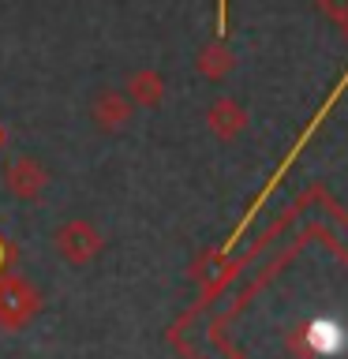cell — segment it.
<instances>
[{
  "label": "cell",
  "instance_id": "6",
  "mask_svg": "<svg viewBox=\"0 0 348 359\" xmlns=\"http://www.w3.org/2000/svg\"><path fill=\"white\" fill-rule=\"evenodd\" d=\"M11 258H15V247H11L4 236H0V277H4L8 269H11Z\"/></svg>",
  "mask_w": 348,
  "mask_h": 359
},
{
  "label": "cell",
  "instance_id": "2",
  "mask_svg": "<svg viewBox=\"0 0 348 359\" xmlns=\"http://www.w3.org/2000/svg\"><path fill=\"white\" fill-rule=\"evenodd\" d=\"M56 251H60V258H67L72 266H86L90 258H94L101 251V236L90 229L86 221H67L56 229Z\"/></svg>",
  "mask_w": 348,
  "mask_h": 359
},
{
  "label": "cell",
  "instance_id": "5",
  "mask_svg": "<svg viewBox=\"0 0 348 359\" xmlns=\"http://www.w3.org/2000/svg\"><path fill=\"white\" fill-rule=\"evenodd\" d=\"M131 90H135V97L154 101V97H157V79H150V75H139V79L131 83Z\"/></svg>",
  "mask_w": 348,
  "mask_h": 359
},
{
  "label": "cell",
  "instance_id": "3",
  "mask_svg": "<svg viewBox=\"0 0 348 359\" xmlns=\"http://www.w3.org/2000/svg\"><path fill=\"white\" fill-rule=\"evenodd\" d=\"M8 191L15 198H38L41 191H45V184H49V176H45V168L34 161V157H15V161L8 165Z\"/></svg>",
  "mask_w": 348,
  "mask_h": 359
},
{
  "label": "cell",
  "instance_id": "7",
  "mask_svg": "<svg viewBox=\"0 0 348 359\" xmlns=\"http://www.w3.org/2000/svg\"><path fill=\"white\" fill-rule=\"evenodd\" d=\"M0 142H4V131H0Z\"/></svg>",
  "mask_w": 348,
  "mask_h": 359
},
{
  "label": "cell",
  "instance_id": "4",
  "mask_svg": "<svg viewBox=\"0 0 348 359\" xmlns=\"http://www.w3.org/2000/svg\"><path fill=\"white\" fill-rule=\"evenodd\" d=\"M94 120H98V128H105V131H112V128H120L123 120H128V101H123L120 94H112V90H101L98 94V101H94Z\"/></svg>",
  "mask_w": 348,
  "mask_h": 359
},
{
  "label": "cell",
  "instance_id": "1",
  "mask_svg": "<svg viewBox=\"0 0 348 359\" xmlns=\"http://www.w3.org/2000/svg\"><path fill=\"white\" fill-rule=\"evenodd\" d=\"M38 311H41V296H38V288H34L30 280H22L19 273L0 277V330L15 333Z\"/></svg>",
  "mask_w": 348,
  "mask_h": 359
}]
</instances>
